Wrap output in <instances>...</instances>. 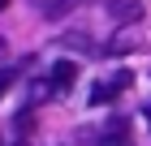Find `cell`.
<instances>
[{"mask_svg": "<svg viewBox=\"0 0 151 146\" xmlns=\"http://www.w3.org/2000/svg\"><path fill=\"white\" fill-rule=\"evenodd\" d=\"M142 116H147V125H151V99H147V103H142Z\"/></svg>", "mask_w": 151, "mask_h": 146, "instance_id": "ba28073f", "label": "cell"}, {"mask_svg": "<svg viewBox=\"0 0 151 146\" xmlns=\"http://www.w3.org/2000/svg\"><path fill=\"white\" fill-rule=\"evenodd\" d=\"M82 0H43V17H65V13H73Z\"/></svg>", "mask_w": 151, "mask_h": 146, "instance_id": "5b68a950", "label": "cell"}, {"mask_svg": "<svg viewBox=\"0 0 151 146\" xmlns=\"http://www.w3.org/2000/svg\"><path fill=\"white\" fill-rule=\"evenodd\" d=\"M99 146H134V142H129V120H125V116H112V120L104 125Z\"/></svg>", "mask_w": 151, "mask_h": 146, "instance_id": "7a4b0ae2", "label": "cell"}, {"mask_svg": "<svg viewBox=\"0 0 151 146\" xmlns=\"http://www.w3.org/2000/svg\"><path fill=\"white\" fill-rule=\"evenodd\" d=\"M73 78H78V65H73V60H56V65H52V86L56 90L73 86Z\"/></svg>", "mask_w": 151, "mask_h": 146, "instance_id": "277c9868", "label": "cell"}, {"mask_svg": "<svg viewBox=\"0 0 151 146\" xmlns=\"http://www.w3.org/2000/svg\"><path fill=\"white\" fill-rule=\"evenodd\" d=\"M134 47H138V43H134V34H116L104 52H108V56H125V52H134Z\"/></svg>", "mask_w": 151, "mask_h": 146, "instance_id": "8992f818", "label": "cell"}, {"mask_svg": "<svg viewBox=\"0 0 151 146\" xmlns=\"http://www.w3.org/2000/svg\"><path fill=\"white\" fill-rule=\"evenodd\" d=\"M4 90H9V78H0V95H4Z\"/></svg>", "mask_w": 151, "mask_h": 146, "instance_id": "9c48e42d", "label": "cell"}, {"mask_svg": "<svg viewBox=\"0 0 151 146\" xmlns=\"http://www.w3.org/2000/svg\"><path fill=\"white\" fill-rule=\"evenodd\" d=\"M52 95H56L52 78H47V82H30V103H43V99H52Z\"/></svg>", "mask_w": 151, "mask_h": 146, "instance_id": "52a82bcc", "label": "cell"}, {"mask_svg": "<svg viewBox=\"0 0 151 146\" xmlns=\"http://www.w3.org/2000/svg\"><path fill=\"white\" fill-rule=\"evenodd\" d=\"M129 82H134V73H125V69H121V73H112L108 82H99V86L91 90V103H108V99H116Z\"/></svg>", "mask_w": 151, "mask_h": 146, "instance_id": "6da1fadb", "label": "cell"}, {"mask_svg": "<svg viewBox=\"0 0 151 146\" xmlns=\"http://www.w3.org/2000/svg\"><path fill=\"white\" fill-rule=\"evenodd\" d=\"M4 4H9V0H0V9H4Z\"/></svg>", "mask_w": 151, "mask_h": 146, "instance_id": "30bf717a", "label": "cell"}, {"mask_svg": "<svg viewBox=\"0 0 151 146\" xmlns=\"http://www.w3.org/2000/svg\"><path fill=\"white\" fill-rule=\"evenodd\" d=\"M108 13H112L121 26H129V22H138V17H142V0H112Z\"/></svg>", "mask_w": 151, "mask_h": 146, "instance_id": "3957f363", "label": "cell"}]
</instances>
